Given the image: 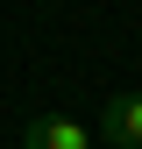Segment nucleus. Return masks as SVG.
Returning <instances> with one entry per match:
<instances>
[{"label":"nucleus","instance_id":"1","mask_svg":"<svg viewBox=\"0 0 142 149\" xmlns=\"http://www.w3.org/2000/svg\"><path fill=\"white\" fill-rule=\"evenodd\" d=\"M22 149H106L93 128H78L71 114H36L29 128H22Z\"/></svg>","mask_w":142,"mask_h":149},{"label":"nucleus","instance_id":"2","mask_svg":"<svg viewBox=\"0 0 142 149\" xmlns=\"http://www.w3.org/2000/svg\"><path fill=\"white\" fill-rule=\"evenodd\" d=\"M100 142L106 149H142V92H114L100 107Z\"/></svg>","mask_w":142,"mask_h":149}]
</instances>
